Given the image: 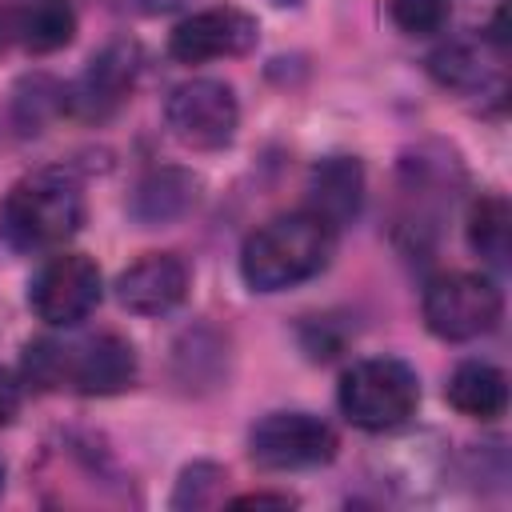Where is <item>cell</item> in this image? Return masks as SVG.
Instances as JSON below:
<instances>
[{"label": "cell", "mask_w": 512, "mask_h": 512, "mask_svg": "<svg viewBox=\"0 0 512 512\" xmlns=\"http://www.w3.org/2000/svg\"><path fill=\"white\" fill-rule=\"evenodd\" d=\"M24 380L40 392H80V396H116L136 380V352L116 332H92L76 340H32L24 348Z\"/></svg>", "instance_id": "obj_1"}, {"label": "cell", "mask_w": 512, "mask_h": 512, "mask_svg": "<svg viewBox=\"0 0 512 512\" xmlns=\"http://www.w3.org/2000/svg\"><path fill=\"white\" fill-rule=\"evenodd\" d=\"M332 248H336V228L324 216H316L312 208L284 212L260 224L244 240L240 276L256 292H284L324 272V264L332 260Z\"/></svg>", "instance_id": "obj_2"}, {"label": "cell", "mask_w": 512, "mask_h": 512, "mask_svg": "<svg viewBox=\"0 0 512 512\" xmlns=\"http://www.w3.org/2000/svg\"><path fill=\"white\" fill-rule=\"evenodd\" d=\"M80 224L84 196L60 172H36L20 180L0 208V232L16 252H52L72 240Z\"/></svg>", "instance_id": "obj_3"}, {"label": "cell", "mask_w": 512, "mask_h": 512, "mask_svg": "<svg viewBox=\"0 0 512 512\" xmlns=\"http://www.w3.org/2000/svg\"><path fill=\"white\" fill-rule=\"evenodd\" d=\"M336 400H340V412L348 416V424H356L364 432H392L416 412L420 380L404 360L372 356V360L352 364L340 376Z\"/></svg>", "instance_id": "obj_4"}, {"label": "cell", "mask_w": 512, "mask_h": 512, "mask_svg": "<svg viewBox=\"0 0 512 512\" xmlns=\"http://www.w3.org/2000/svg\"><path fill=\"white\" fill-rule=\"evenodd\" d=\"M424 324L432 336L440 340H476L488 336L500 324L504 312V296L488 276L476 272H440L428 280L424 288Z\"/></svg>", "instance_id": "obj_5"}, {"label": "cell", "mask_w": 512, "mask_h": 512, "mask_svg": "<svg viewBox=\"0 0 512 512\" xmlns=\"http://www.w3.org/2000/svg\"><path fill=\"white\" fill-rule=\"evenodd\" d=\"M164 120H168V128L180 144L212 152V148H224L236 136L240 104H236V92L224 80L196 76V80H184L168 92Z\"/></svg>", "instance_id": "obj_6"}, {"label": "cell", "mask_w": 512, "mask_h": 512, "mask_svg": "<svg viewBox=\"0 0 512 512\" xmlns=\"http://www.w3.org/2000/svg\"><path fill=\"white\" fill-rule=\"evenodd\" d=\"M248 456L268 472L316 468L336 456V432L312 412H268L248 436Z\"/></svg>", "instance_id": "obj_7"}, {"label": "cell", "mask_w": 512, "mask_h": 512, "mask_svg": "<svg viewBox=\"0 0 512 512\" xmlns=\"http://www.w3.org/2000/svg\"><path fill=\"white\" fill-rule=\"evenodd\" d=\"M100 304V268L84 252H56L28 284V308L52 324L72 328Z\"/></svg>", "instance_id": "obj_8"}, {"label": "cell", "mask_w": 512, "mask_h": 512, "mask_svg": "<svg viewBox=\"0 0 512 512\" xmlns=\"http://www.w3.org/2000/svg\"><path fill=\"white\" fill-rule=\"evenodd\" d=\"M136 76H140V48L132 40H112L72 80V88L64 92V112L76 120H88V124L108 120L128 100Z\"/></svg>", "instance_id": "obj_9"}, {"label": "cell", "mask_w": 512, "mask_h": 512, "mask_svg": "<svg viewBox=\"0 0 512 512\" xmlns=\"http://www.w3.org/2000/svg\"><path fill=\"white\" fill-rule=\"evenodd\" d=\"M260 28L248 12L224 4V8H204L192 12L188 20H180L168 36V52L180 64H208V60H224V56H244L256 44Z\"/></svg>", "instance_id": "obj_10"}, {"label": "cell", "mask_w": 512, "mask_h": 512, "mask_svg": "<svg viewBox=\"0 0 512 512\" xmlns=\"http://www.w3.org/2000/svg\"><path fill=\"white\" fill-rule=\"evenodd\" d=\"M188 292V268L172 252H152L120 272L116 300L136 316H164Z\"/></svg>", "instance_id": "obj_11"}, {"label": "cell", "mask_w": 512, "mask_h": 512, "mask_svg": "<svg viewBox=\"0 0 512 512\" xmlns=\"http://www.w3.org/2000/svg\"><path fill=\"white\" fill-rule=\"evenodd\" d=\"M192 204H196V180L180 168H156L136 184L128 212L140 228H156V224L180 220Z\"/></svg>", "instance_id": "obj_12"}, {"label": "cell", "mask_w": 512, "mask_h": 512, "mask_svg": "<svg viewBox=\"0 0 512 512\" xmlns=\"http://www.w3.org/2000/svg\"><path fill=\"white\" fill-rule=\"evenodd\" d=\"M364 200V172L352 156H328L312 168V212L332 228H344Z\"/></svg>", "instance_id": "obj_13"}, {"label": "cell", "mask_w": 512, "mask_h": 512, "mask_svg": "<svg viewBox=\"0 0 512 512\" xmlns=\"http://www.w3.org/2000/svg\"><path fill=\"white\" fill-rule=\"evenodd\" d=\"M444 396H448V404L456 412H464L472 420H496L508 408V380L488 360H464L448 376Z\"/></svg>", "instance_id": "obj_14"}, {"label": "cell", "mask_w": 512, "mask_h": 512, "mask_svg": "<svg viewBox=\"0 0 512 512\" xmlns=\"http://www.w3.org/2000/svg\"><path fill=\"white\" fill-rule=\"evenodd\" d=\"M8 24L28 52H56L76 32V12L68 0H12Z\"/></svg>", "instance_id": "obj_15"}, {"label": "cell", "mask_w": 512, "mask_h": 512, "mask_svg": "<svg viewBox=\"0 0 512 512\" xmlns=\"http://www.w3.org/2000/svg\"><path fill=\"white\" fill-rule=\"evenodd\" d=\"M512 216L504 196H480L468 212V244L476 256H484L492 268L508 264V236H512Z\"/></svg>", "instance_id": "obj_16"}, {"label": "cell", "mask_w": 512, "mask_h": 512, "mask_svg": "<svg viewBox=\"0 0 512 512\" xmlns=\"http://www.w3.org/2000/svg\"><path fill=\"white\" fill-rule=\"evenodd\" d=\"M428 72H432L444 88H460V92H468V88H476V84L484 80L480 56H476L468 44H444V48H436V52L428 56Z\"/></svg>", "instance_id": "obj_17"}, {"label": "cell", "mask_w": 512, "mask_h": 512, "mask_svg": "<svg viewBox=\"0 0 512 512\" xmlns=\"http://www.w3.org/2000/svg\"><path fill=\"white\" fill-rule=\"evenodd\" d=\"M388 16L404 36H432L448 24V0H388Z\"/></svg>", "instance_id": "obj_18"}, {"label": "cell", "mask_w": 512, "mask_h": 512, "mask_svg": "<svg viewBox=\"0 0 512 512\" xmlns=\"http://www.w3.org/2000/svg\"><path fill=\"white\" fill-rule=\"evenodd\" d=\"M20 412V384L8 368H0V424H12Z\"/></svg>", "instance_id": "obj_19"}, {"label": "cell", "mask_w": 512, "mask_h": 512, "mask_svg": "<svg viewBox=\"0 0 512 512\" xmlns=\"http://www.w3.org/2000/svg\"><path fill=\"white\" fill-rule=\"evenodd\" d=\"M296 500L288 492H248V496H236L232 508H292Z\"/></svg>", "instance_id": "obj_20"}, {"label": "cell", "mask_w": 512, "mask_h": 512, "mask_svg": "<svg viewBox=\"0 0 512 512\" xmlns=\"http://www.w3.org/2000/svg\"><path fill=\"white\" fill-rule=\"evenodd\" d=\"M120 8H132V12H144V16H160V12H176L184 8L188 0H112Z\"/></svg>", "instance_id": "obj_21"}, {"label": "cell", "mask_w": 512, "mask_h": 512, "mask_svg": "<svg viewBox=\"0 0 512 512\" xmlns=\"http://www.w3.org/2000/svg\"><path fill=\"white\" fill-rule=\"evenodd\" d=\"M0 484H4V464H0Z\"/></svg>", "instance_id": "obj_22"}]
</instances>
